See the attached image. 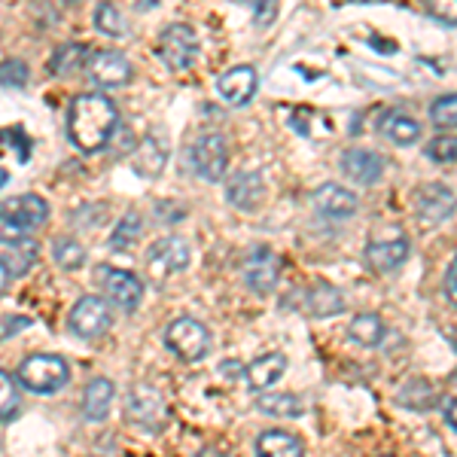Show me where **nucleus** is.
<instances>
[{
    "label": "nucleus",
    "mask_w": 457,
    "mask_h": 457,
    "mask_svg": "<svg viewBox=\"0 0 457 457\" xmlns=\"http://www.w3.org/2000/svg\"><path fill=\"white\" fill-rule=\"evenodd\" d=\"M260 411L271 418H299L302 415V403L293 394H262L260 396Z\"/></svg>",
    "instance_id": "obj_26"
},
{
    "label": "nucleus",
    "mask_w": 457,
    "mask_h": 457,
    "mask_svg": "<svg viewBox=\"0 0 457 457\" xmlns=\"http://www.w3.org/2000/svg\"><path fill=\"white\" fill-rule=\"evenodd\" d=\"M137 238H141V217L137 213H125L122 223L116 226V232L110 235V245H113V250H129Z\"/></svg>",
    "instance_id": "obj_29"
},
{
    "label": "nucleus",
    "mask_w": 457,
    "mask_h": 457,
    "mask_svg": "<svg viewBox=\"0 0 457 457\" xmlns=\"http://www.w3.org/2000/svg\"><path fill=\"white\" fill-rule=\"evenodd\" d=\"M64 4H77V0H64Z\"/></svg>",
    "instance_id": "obj_45"
},
{
    "label": "nucleus",
    "mask_w": 457,
    "mask_h": 457,
    "mask_svg": "<svg viewBox=\"0 0 457 457\" xmlns=\"http://www.w3.org/2000/svg\"><path fill=\"white\" fill-rule=\"evenodd\" d=\"M351 338L357 345H363V348H375V345H381V338H385V320H381L378 314H357L351 320Z\"/></svg>",
    "instance_id": "obj_25"
},
{
    "label": "nucleus",
    "mask_w": 457,
    "mask_h": 457,
    "mask_svg": "<svg viewBox=\"0 0 457 457\" xmlns=\"http://www.w3.org/2000/svg\"><path fill=\"white\" fill-rule=\"evenodd\" d=\"M53 256H55V262L62 265V269H79V265L86 262V250L77 245L73 238H58L55 245H53Z\"/></svg>",
    "instance_id": "obj_30"
},
{
    "label": "nucleus",
    "mask_w": 457,
    "mask_h": 457,
    "mask_svg": "<svg viewBox=\"0 0 457 457\" xmlns=\"http://www.w3.org/2000/svg\"><path fill=\"white\" fill-rule=\"evenodd\" d=\"M312 204L317 213L329 220H345L351 213H357V195L345 187H336V183H323L320 189H314Z\"/></svg>",
    "instance_id": "obj_15"
},
{
    "label": "nucleus",
    "mask_w": 457,
    "mask_h": 457,
    "mask_svg": "<svg viewBox=\"0 0 457 457\" xmlns=\"http://www.w3.org/2000/svg\"><path fill=\"white\" fill-rule=\"evenodd\" d=\"M34 260H37V245H25V241H19V247L12 250L4 262H6V269H10V275L16 278V275H25L28 265H31Z\"/></svg>",
    "instance_id": "obj_33"
},
{
    "label": "nucleus",
    "mask_w": 457,
    "mask_h": 457,
    "mask_svg": "<svg viewBox=\"0 0 457 457\" xmlns=\"http://www.w3.org/2000/svg\"><path fill=\"white\" fill-rule=\"evenodd\" d=\"M454 345H457V336H454Z\"/></svg>",
    "instance_id": "obj_46"
},
{
    "label": "nucleus",
    "mask_w": 457,
    "mask_h": 457,
    "mask_svg": "<svg viewBox=\"0 0 457 457\" xmlns=\"http://www.w3.org/2000/svg\"><path fill=\"white\" fill-rule=\"evenodd\" d=\"M378 129H381V135L396 146H411L418 137H421V125H418V120H411L409 113H400V110L385 113V120H381Z\"/></svg>",
    "instance_id": "obj_23"
},
{
    "label": "nucleus",
    "mask_w": 457,
    "mask_h": 457,
    "mask_svg": "<svg viewBox=\"0 0 457 457\" xmlns=\"http://www.w3.org/2000/svg\"><path fill=\"white\" fill-rule=\"evenodd\" d=\"M88 77H92L95 86L101 88H120V86H129L135 71H131L129 58L122 53H113V49H101L88 58Z\"/></svg>",
    "instance_id": "obj_10"
},
{
    "label": "nucleus",
    "mask_w": 457,
    "mask_h": 457,
    "mask_svg": "<svg viewBox=\"0 0 457 457\" xmlns=\"http://www.w3.org/2000/svg\"><path fill=\"white\" fill-rule=\"evenodd\" d=\"M71 370L55 353H34L19 366V381L34 394H55L68 385Z\"/></svg>",
    "instance_id": "obj_3"
},
{
    "label": "nucleus",
    "mask_w": 457,
    "mask_h": 457,
    "mask_svg": "<svg viewBox=\"0 0 457 457\" xmlns=\"http://www.w3.org/2000/svg\"><path fill=\"white\" fill-rule=\"evenodd\" d=\"M253 6V19L256 25H271L278 16V0H247Z\"/></svg>",
    "instance_id": "obj_37"
},
{
    "label": "nucleus",
    "mask_w": 457,
    "mask_h": 457,
    "mask_svg": "<svg viewBox=\"0 0 457 457\" xmlns=\"http://www.w3.org/2000/svg\"><path fill=\"white\" fill-rule=\"evenodd\" d=\"M6 180H10V174H6V168H0V189L6 187Z\"/></svg>",
    "instance_id": "obj_44"
},
{
    "label": "nucleus",
    "mask_w": 457,
    "mask_h": 457,
    "mask_svg": "<svg viewBox=\"0 0 457 457\" xmlns=\"http://www.w3.org/2000/svg\"><path fill=\"white\" fill-rule=\"evenodd\" d=\"M49 204L40 195H16L0 202V245H19L31 228L43 226Z\"/></svg>",
    "instance_id": "obj_2"
},
{
    "label": "nucleus",
    "mask_w": 457,
    "mask_h": 457,
    "mask_svg": "<svg viewBox=\"0 0 457 457\" xmlns=\"http://www.w3.org/2000/svg\"><path fill=\"white\" fill-rule=\"evenodd\" d=\"M305 308L312 317H333L345 312V296L329 284H314L305 296Z\"/></svg>",
    "instance_id": "obj_24"
},
{
    "label": "nucleus",
    "mask_w": 457,
    "mask_h": 457,
    "mask_svg": "<svg viewBox=\"0 0 457 457\" xmlns=\"http://www.w3.org/2000/svg\"><path fill=\"white\" fill-rule=\"evenodd\" d=\"M193 260V250L183 238H177V235H168V238L156 241V245L150 247V253H146V265H150V271H156L159 278L171 275V271H183Z\"/></svg>",
    "instance_id": "obj_12"
},
{
    "label": "nucleus",
    "mask_w": 457,
    "mask_h": 457,
    "mask_svg": "<svg viewBox=\"0 0 457 457\" xmlns=\"http://www.w3.org/2000/svg\"><path fill=\"white\" fill-rule=\"evenodd\" d=\"M284 372H287L284 353H265V357L253 360L247 366V385L253 390H269L284 378Z\"/></svg>",
    "instance_id": "obj_20"
},
{
    "label": "nucleus",
    "mask_w": 457,
    "mask_h": 457,
    "mask_svg": "<svg viewBox=\"0 0 457 457\" xmlns=\"http://www.w3.org/2000/svg\"><path fill=\"white\" fill-rule=\"evenodd\" d=\"M226 198L235 204L238 211H253L260 208V202L265 198V183L262 174L256 171H245V174H235L226 187Z\"/></svg>",
    "instance_id": "obj_17"
},
{
    "label": "nucleus",
    "mask_w": 457,
    "mask_h": 457,
    "mask_svg": "<svg viewBox=\"0 0 457 457\" xmlns=\"http://www.w3.org/2000/svg\"><path fill=\"white\" fill-rule=\"evenodd\" d=\"M445 293H448V299L457 305V256H454V262L448 265V275H445Z\"/></svg>",
    "instance_id": "obj_40"
},
{
    "label": "nucleus",
    "mask_w": 457,
    "mask_h": 457,
    "mask_svg": "<svg viewBox=\"0 0 457 457\" xmlns=\"http://www.w3.org/2000/svg\"><path fill=\"white\" fill-rule=\"evenodd\" d=\"M159 55L171 71H189L198 58V37L189 25H168L159 34Z\"/></svg>",
    "instance_id": "obj_5"
},
{
    "label": "nucleus",
    "mask_w": 457,
    "mask_h": 457,
    "mask_svg": "<svg viewBox=\"0 0 457 457\" xmlns=\"http://www.w3.org/2000/svg\"><path fill=\"white\" fill-rule=\"evenodd\" d=\"M116 125H120V110H116V104L107 95L98 92L77 95L68 110V135L86 153L107 146Z\"/></svg>",
    "instance_id": "obj_1"
},
{
    "label": "nucleus",
    "mask_w": 457,
    "mask_h": 457,
    "mask_svg": "<svg viewBox=\"0 0 457 457\" xmlns=\"http://www.w3.org/2000/svg\"><path fill=\"white\" fill-rule=\"evenodd\" d=\"M0 141H10L12 146H16L19 153V162H28V153H31V141H28L25 135H21V129H4L0 131Z\"/></svg>",
    "instance_id": "obj_38"
},
{
    "label": "nucleus",
    "mask_w": 457,
    "mask_h": 457,
    "mask_svg": "<svg viewBox=\"0 0 457 457\" xmlns=\"http://www.w3.org/2000/svg\"><path fill=\"white\" fill-rule=\"evenodd\" d=\"M430 16L445 25H457V0H430Z\"/></svg>",
    "instance_id": "obj_36"
},
{
    "label": "nucleus",
    "mask_w": 457,
    "mask_h": 457,
    "mask_svg": "<svg viewBox=\"0 0 457 457\" xmlns=\"http://www.w3.org/2000/svg\"><path fill=\"white\" fill-rule=\"evenodd\" d=\"M314 120H317V113H314V110H308V107H299V110H293V113H290L293 129H296L299 135H305V137L314 135V131H312Z\"/></svg>",
    "instance_id": "obj_39"
},
{
    "label": "nucleus",
    "mask_w": 457,
    "mask_h": 457,
    "mask_svg": "<svg viewBox=\"0 0 457 457\" xmlns=\"http://www.w3.org/2000/svg\"><path fill=\"white\" fill-rule=\"evenodd\" d=\"M427 159L439 162V165H448V162H457V137L454 135H439L427 144Z\"/></svg>",
    "instance_id": "obj_32"
},
{
    "label": "nucleus",
    "mask_w": 457,
    "mask_h": 457,
    "mask_svg": "<svg viewBox=\"0 0 457 457\" xmlns=\"http://www.w3.org/2000/svg\"><path fill=\"white\" fill-rule=\"evenodd\" d=\"M415 208L424 223H442V220H448L454 213L457 195L448 187H442V183H427V187L418 189Z\"/></svg>",
    "instance_id": "obj_14"
},
{
    "label": "nucleus",
    "mask_w": 457,
    "mask_h": 457,
    "mask_svg": "<svg viewBox=\"0 0 457 457\" xmlns=\"http://www.w3.org/2000/svg\"><path fill=\"white\" fill-rule=\"evenodd\" d=\"M430 120L436 129H457V95H442L433 101Z\"/></svg>",
    "instance_id": "obj_31"
},
{
    "label": "nucleus",
    "mask_w": 457,
    "mask_h": 457,
    "mask_svg": "<svg viewBox=\"0 0 457 457\" xmlns=\"http://www.w3.org/2000/svg\"><path fill=\"white\" fill-rule=\"evenodd\" d=\"M116 400V387L110 378H95L92 385L86 387V396H83V415L88 421H104L110 405Z\"/></svg>",
    "instance_id": "obj_21"
},
{
    "label": "nucleus",
    "mask_w": 457,
    "mask_h": 457,
    "mask_svg": "<svg viewBox=\"0 0 457 457\" xmlns=\"http://www.w3.org/2000/svg\"><path fill=\"white\" fill-rule=\"evenodd\" d=\"M168 165V144H162L156 135H146L141 146L135 150V171L146 177V180H156Z\"/></svg>",
    "instance_id": "obj_19"
},
{
    "label": "nucleus",
    "mask_w": 457,
    "mask_h": 457,
    "mask_svg": "<svg viewBox=\"0 0 457 457\" xmlns=\"http://www.w3.org/2000/svg\"><path fill=\"white\" fill-rule=\"evenodd\" d=\"M28 83V64L19 58L0 62V86H25Z\"/></svg>",
    "instance_id": "obj_35"
},
{
    "label": "nucleus",
    "mask_w": 457,
    "mask_h": 457,
    "mask_svg": "<svg viewBox=\"0 0 457 457\" xmlns=\"http://www.w3.org/2000/svg\"><path fill=\"white\" fill-rule=\"evenodd\" d=\"M256 86H260V79H256V71L250 68V64L226 71L223 77L217 79V92L223 95V101H228V104H235V107L247 104L256 95Z\"/></svg>",
    "instance_id": "obj_16"
},
{
    "label": "nucleus",
    "mask_w": 457,
    "mask_h": 457,
    "mask_svg": "<svg viewBox=\"0 0 457 457\" xmlns=\"http://www.w3.org/2000/svg\"><path fill=\"white\" fill-rule=\"evenodd\" d=\"M241 275H245V284L250 290L265 296V293H271L278 287L281 262H278V256L271 253L269 247H256V250H250L245 256V262H241Z\"/></svg>",
    "instance_id": "obj_8"
},
{
    "label": "nucleus",
    "mask_w": 457,
    "mask_h": 457,
    "mask_svg": "<svg viewBox=\"0 0 457 457\" xmlns=\"http://www.w3.org/2000/svg\"><path fill=\"white\" fill-rule=\"evenodd\" d=\"M256 457H305L302 442L287 430H265L256 439Z\"/></svg>",
    "instance_id": "obj_22"
},
{
    "label": "nucleus",
    "mask_w": 457,
    "mask_h": 457,
    "mask_svg": "<svg viewBox=\"0 0 457 457\" xmlns=\"http://www.w3.org/2000/svg\"><path fill=\"white\" fill-rule=\"evenodd\" d=\"M88 55L86 46H79V43H68V46H58L55 55H53V73H58V77H64V73H73L83 64V58Z\"/></svg>",
    "instance_id": "obj_28"
},
{
    "label": "nucleus",
    "mask_w": 457,
    "mask_h": 457,
    "mask_svg": "<svg viewBox=\"0 0 457 457\" xmlns=\"http://www.w3.org/2000/svg\"><path fill=\"white\" fill-rule=\"evenodd\" d=\"M129 418L137 427H146V430H162L168 421V405L162 400L159 390L153 387H135L129 396Z\"/></svg>",
    "instance_id": "obj_11"
},
{
    "label": "nucleus",
    "mask_w": 457,
    "mask_h": 457,
    "mask_svg": "<svg viewBox=\"0 0 457 457\" xmlns=\"http://www.w3.org/2000/svg\"><path fill=\"white\" fill-rule=\"evenodd\" d=\"M409 253H411L409 238L394 232L385 241H370V247H366V265H370L372 271H378V275H385V271L400 269V265L409 260Z\"/></svg>",
    "instance_id": "obj_13"
},
{
    "label": "nucleus",
    "mask_w": 457,
    "mask_h": 457,
    "mask_svg": "<svg viewBox=\"0 0 457 457\" xmlns=\"http://www.w3.org/2000/svg\"><path fill=\"white\" fill-rule=\"evenodd\" d=\"M16 409H19L16 381H12V375H6L4 370H0V418H10Z\"/></svg>",
    "instance_id": "obj_34"
},
{
    "label": "nucleus",
    "mask_w": 457,
    "mask_h": 457,
    "mask_svg": "<svg viewBox=\"0 0 457 457\" xmlns=\"http://www.w3.org/2000/svg\"><path fill=\"white\" fill-rule=\"evenodd\" d=\"M342 171L351 177V180L363 183V187H372L378 183V177L385 174V159L372 150H348L342 159Z\"/></svg>",
    "instance_id": "obj_18"
},
{
    "label": "nucleus",
    "mask_w": 457,
    "mask_h": 457,
    "mask_svg": "<svg viewBox=\"0 0 457 457\" xmlns=\"http://www.w3.org/2000/svg\"><path fill=\"white\" fill-rule=\"evenodd\" d=\"M445 421H448V427L457 433V400H452L445 405Z\"/></svg>",
    "instance_id": "obj_41"
},
{
    "label": "nucleus",
    "mask_w": 457,
    "mask_h": 457,
    "mask_svg": "<svg viewBox=\"0 0 457 457\" xmlns=\"http://www.w3.org/2000/svg\"><path fill=\"white\" fill-rule=\"evenodd\" d=\"M95 28L107 37H116V40H120V37H129V25H125L122 12L116 10L110 0H104V4L98 6V12H95Z\"/></svg>",
    "instance_id": "obj_27"
},
{
    "label": "nucleus",
    "mask_w": 457,
    "mask_h": 457,
    "mask_svg": "<svg viewBox=\"0 0 457 457\" xmlns=\"http://www.w3.org/2000/svg\"><path fill=\"white\" fill-rule=\"evenodd\" d=\"M98 284L107 293L110 302H116L125 312H135L144 299V284L125 269H113V265H98Z\"/></svg>",
    "instance_id": "obj_7"
},
{
    "label": "nucleus",
    "mask_w": 457,
    "mask_h": 457,
    "mask_svg": "<svg viewBox=\"0 0 457 457\" xmlns=\"http://www.w3.org/2000/svg\"><path fill=\"white\" fill-rule=\"evenodd\" d=\"M165 345L180 360H187V363H198L211 348V336L193 317H177L171 327L165 329Z\"/></svg>",
    "instance_id": "obj_4"
},
{
    "label": "nucleus",
    "mask_w": 457,
    "mask_h": 457,
    "mask_svg": "<svg viewBox=\"0 0 457 457\" xmlns=\"http://www.w3.org/2000/svg\"><path fill=\"white\" fill-rule=\"evenodd\" d=\"M68 323H71L73 336L98 338V336H104L110 327V305L98 296H83L77 305H73Z\"/></svg>",
    "instance_id": "obj_9"
},
{
    "label": "nucleus",
    "mask_w": 457,
    "mask_h": 457,
    "mask_svg": "<svg viewBox=\"0 0 457 457\" xmlns=\"http://www.w3.org/2000/svg\"><path fill=\"white\" fill-rule=\"evenodd\" d=\"M10 269H6V262L4 260H0V296H4V293H6V287H10Z\"/></svg>",
    "instance_id": "obj_42"
},
{
    "label": "nucleus",
    "mask_w": 457,
    "mask_h": 457,
    "mask_svg": "<svg viewBox=\"0 0 457 457\" xmlns=\"http://www.w3.org/2000/svg\"><path fill=\"white\" fill-rule=\"evenodd\" d=\"M195 457H226V454L220 452V448H202V452H198Z\"/></svg>",
    "instance_id": "obj_43"
},
{
    "label": "nucleus",
    "mask_w": 457,
    "mask_h": 457,
    "mask_svg": "<svg viewBox=\"0 0 457 457\" xmlns=\"http://www.w3.org/2000/svg\"><path fill=\"white\" fill-rule=\"evenodd\" d=\"M189 165L202 180H220L228 165V146L220 135H202L189 146Z\"/></svg>",
    "instance_id": "obj_6"
}]
</instances>
